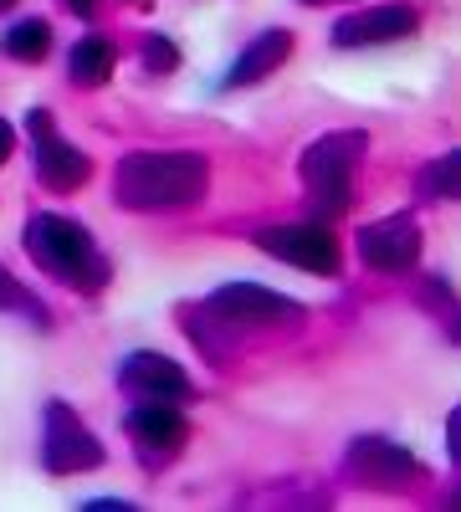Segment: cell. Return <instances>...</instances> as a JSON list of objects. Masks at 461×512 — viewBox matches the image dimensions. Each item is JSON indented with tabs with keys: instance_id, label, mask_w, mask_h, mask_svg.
Returning <instances> with one entry per match:
<instances>
[{
	"instance_id": "8",
	"label": "cell",
	"mask_w": 461,
	"mask_h": 512,
	"mask_svg": "<svg viewBox=\"0 0 461 512\" xmlns=\"http://www.w3.org/2000/svg\"><path fill=\"white\" fill-rule=\"evenodd\" d=\"M349 472L364 482V487H380V492H400V487H415L426 477V466L415 461L405 446L385 441V436H364L349 446Z\"/></svg>"
},
{
	"instance_id": "1",
	"label": "cell",
	"mask_w": 461,
	"mask_h": 512,
	"mask_svg": "<svg viewBox=\"0 0 461 512\" xmlns=\"http://www.w3.org/2000/svg\"><path fill=\"white\" fill-rule=\"evenodd\" d=\"M211 185V164L205 154L190 149H144L129 154L113 175V195L129 210H175V205H195Z\"/></svg>"
},
{
	"instance_id": "17",
	"label": "cell",
	"mask_w": 461,
	"mask_h": 512,
	"mask_svg": "<svg viewBox=\"0 0 461 512\" xmlns=\"http://www.w3.org/2000/svg\"><path fill=\"white\" fill-rule=\"evenodd\" d=\"M144 67L159 77V72H175L180 67V47H175V41L170 36H149L144 41Z\"/></svg>"
},
{
	"instance_id": "9",
	"label": "cell",
	"mask_w": 461,
	"mask_h": 512,
	"mask_svg": "<svg viewBox=\"0 0 461 512\" xmlns=\"http://www.w3.org/2000/svg\"><path fill=\"white\" fill-rule=\"evenodd\" d=\"M415 31H421V11L405 6V0H390V6H374V11L333 21L328 41L333 47H385V41H405Z\"/></svg>"
},
{
	"instance_id": "16",
	"label": "cell",
	"mask_w": 461,
	"mask_h": 512,
	"mask_svg": "<svg viewBox=\"0 0 461 512\" xmlns=\"http://www.w3.org/2000/svg\"><path fill=\"white\" fill-rule=\"evenodd\" d=\"M421 185H426L431 200H451L461 190V154H441L436 164H426L421 169Z\"/></svg>"
},
{
	"instance_id": "2",
	"label": "cell",
	"mask_w": 461,
	"mask_h": 512,
	"mask_svg": "<svg viewBox=\"0 0 461 512\" xmlns=\"http://www.w3.org/2000/svg\"><path fill=\"white\" fill-rule=\"evenodd\" d=\"M26 251L41 272H52L72 287H103V277H108V267L93 256L88 226H77L72 216H31Z\"/></svg>"
},
{
	"instance_id": "10",
	"label": "cell",
	"mask_w": 461,
	"mask_h": 512,
	"mask_svg": "<svg viewBox=\"0 0 461 512\" xmlns=\"http://www.w3.org/2000/svg\"><path fill=\"white\" fill-rule=\"evenodd\" d=\"M359 262L374 272H410L421 262V226L390 216V221H374L359 231Z\"/></svg>"
},
{
	"instance_id": "19",
	"label": "cell",
	"mask_w": 461,
	"mask_h": 512,
	"mask_svg": "<svg viewBox=\"0 0 461 512\" xmlns=\"http://www.w3.org/2000/svg\"><path fill=\"white\" fill-rule=\"evenodd\" d=\"M11 149H16V128H11L6 118H0V164L11 159Z\"/></svg>"
},
{
	"instance_id": "21",
	"label": "cell",
	"mask_w": 461,
	"mask_h": 512,
	"mask_svg": "<svg viewBox=\"0 0 461 512\" xmlns=\"http://www.w3.org/2000/svg\"><path fill=\"white\" fill-rule=\"evenodd\" d=\"M11 6H16V0H0V11H11Z\"/></svg>"
},
{
	"instance_id": "7",
	"label": "cell",
	"mask_w": 461,
	"mask_h": 512,
	"mask_svg": "<svg viewBox=\"0 0 461 512\" xmlns=\"http://www.w3.org/2000/svg\"><path fill=\"white\" fill-rule=\"evenodd\" d=\"M211 313L221 323H236V328H267V323H298L303 318V303L272 292V287H257V282H231V287H216L211 292Z\"/></svg>"
},
{
	"instance_id": "4",
	"label": "cell",
	"mask_w": 461,
	"mask_h": 512,
	"mask_svg": "<svg viewBox=\"0 0 461 512\" xmlns=\"http://www.w3.org/2000/svg\"><path fill=\"white\" fill-rule=\"evenodd\" d=\"M41 436H47V446H41V461H47L52 477H72V472H88V466H103L98 436H93L88 425L77 420V410L62 405V400H47Z\"/></svg>"
},
{
	"instance_id": "11",
	"label": "cell",
	"mask_w": 461,
	"mask_h": 512,
	"mask_svg": "<svg viewBox=\"0 0 461 512\" xmlns=\"http://www.w3.org/2000/svg\"><path fill=\"white\" fill-rule=\"evenodd\" d=\"M118 384L139 400H190V374L164 354H129L118 369Z\"/></svg>"
},
{
	"instance_id": "15",
	"label": "cell",
	"mask_w": 461,
	"mask_h": 512,
	"mask_svg": "<svg viewBox=\"0 0 461 512\" xmlns=\"http://www.w3.org/2000/svg\"><path fill=\"white\" fill-rule=\"evenodd\" d=\"M47 52H52V26L41 21V16L16 21V26L6 31V57H16V62H41Z\"/></svg>"
},
{
	"instance_id": "22",
	"label": "cell",
	"mask_w": 461,
	"mask_h": 512,
	"mask_svg": "<svg viewBox=\"0 0 461 512\" xmlns=\"http://www.w3.org/2000/svg\"><path fill=\"white\" fill-rule=\"evenodd\" d=\"M303 6H328V0H303Z\"/></svg>"
},
{
	"instance_id": "13",
	"label": "cell",
	"mask_w": 461,
	"mask_h": 512,
	"mask_svg": "<svg viewBox=\"0 0 461 512\" xmlns=\"http://www.w3.org/2000/svg\"><path fill=\"white\" fill-rule=\"evenodd\" d=\"M287 57H292V31H262V36L236 57V67L226 72V88H246V82L272 77Z\"/></svg>"
},
{
	"instance_id": "14",
	"label": "cell",
	"mask_w": 461,
	"mask_h": 512,
	"mask_svg": "<svg viewBox=\"0 0 461 512\" xmlns=\"http://www.w3.org/2000/svg\"><path fill=\"white\" fill-rule=\"evenodd\" d=\"M113 62H118L113 41H103V36H82L77 47H72V57H67V72H72L77 88H103V82L113 77Z\"/></svg>"
},
{
	"instance_id": "3",
	"label": "cell",
	"mask_w": 461,
	"mask_h": 512,
	"mask_svg": "<svg viewBox=\"0 0 461 512\" xmlns=\"http://www.w3.org/2000/svg\"><path fill=\"white\" fill-rule=\"evenodd\" d=\"M364 154V134L349 128V134H328L303 154V180L318 200V216H344L354 200V169Z\"/></svg>"
},
{
	"instance_id": "5",
	"label": "cell",
	"mask_w": 461,
	"mask_h": 512,
	"mask_svg": "<svg viewBox=\"0 0 461 512\" xmlns=\"http://www.w3.org/2000/svg\"><path fill=\"white\" fill-rule=\"evenodd\" d=\"M26 128H31L36 180H41V185L57 190V195H67V190H82V185H88V175H93V159L82 154L77 144H67V139L57 134V123H52V113H47V108H36V113L26 118Z\"/></svg>"
},
{
	"instance_id": "18",
	"label": "cell",
	"mask_w": 461,
	"mask_h": 512,
	"mask_svg": "<svg viewBox=\"0 0 461 512\" xmlns=\"http://www.w3.org/2000/svg\"><path fill=\"white\" fill-rule=\"evenodd\" d=\"M0 308H11V313H31V318H41V308H36V297L0 267Z\"/></svg>"
},
{
	"instance_id": "20",
	"label": "cell",
	"mask_w": 461,
	"mask_h": 512,
	"mask_svg": "<svg viewBox=\"0 0 461 512\" xmlns=\"http://www.w3.org/2000/svg\"><path fill=\"white\" fill-rule=\"evenodd\" d=\"M67 11L72 16H93V0H67Z\"/></svg>"
},
{
	"instance_id": "6",
	"label": "cell",
	"mask_w": 461,
	"mask_h": 512,
	"mask_svg": "<svg viewBox=\"0 0 461 512\" xmlns=\"http://www.w3.org/2000/svg\"><path fill=\"white\" fill-rule=\"evenodd\" d=\"M257 246L277 262H292L303 272H318V277H333L339 272V236H333L323 221H308V226H272V231H257Z\"/></svg>"
},
{
	"instance_id": "12",
	"label": "cell",
	"mask_w": 461,
	"mask_h": 512,
	"mask_svg": "<svg viewBox=\"0 0 461 512\" xmlns=\"http://www.w3.org/2000/svg\"><path fill=\"white\" fill-rule=\"evenodd\" d=\"M123 425H129V436L144 446V451H180L190 425L185 415L170 405V400H139L129 415H123Z\"/></svg>"
}]
</instances>
